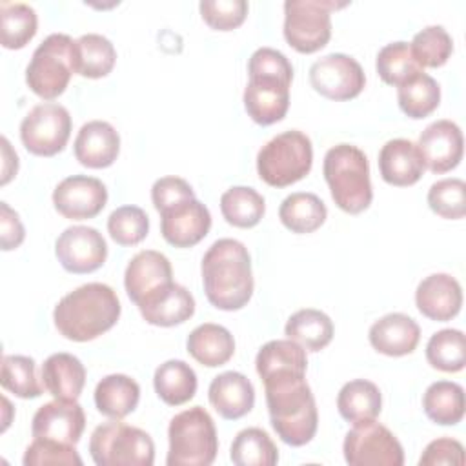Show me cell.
Returning <instances> with one entry per match:
<instances>
[{
  "mask_svg": "<svg viewBox=\"0 0 466 466\" xmlns=\"http://www.w3.org/2000/svg\"><path fill=\"white\" fill-rule=\"evenodd\" d=\"M275 433L289 446L308 444L317 431L315 397L306 382V370L280 368L260 375Z\"/></svg>",
  "mask_w": 466,
  "mask_h": 466,
  "instance_id": "6da1fadb",
  "label": "cell"
},
{
  "mask_svg": "<svg viewBox=\"0 0 466 466\" xmlns=\"http://www.w3.org/2000/svg\"><path fill=\"white\" fill-rule=\"evenodd\" d=\"M202 284L208 300L222 311L244 308L253 295L251 257L235 238H218L202 258Z\"/></svg>",
  "mask_w": 466,
  "mask_h": 466,
  "instance_id": "7a4b0ae2",
  "label": "cell"
},
{
  "mask_svg": "<svg viewBox=\"0 0 466 466\" xmlns=\"http://www.w3.org/2000/svg\"><path fill=\"white\" fill-rule=\"evenodd\" d=\"M115 289L102 282H89L64 295L53 311L58 333L75 342H87L111 329L120 317Z\"/></svg>",
  "mask_w": 466,
  "mask_h": 466,
  "instance_id": "3957f363",
  "label": "cell"
},
{
  "mask_svg": "<svg viewBox=\"0 0 466 466\" xmlns=\"http://www.w3.org/2000/svg\"><path fill=\"white\" fill-rule=\"evenodd\" d=\"M324 178L335 204L357 215L370 208L373 198L370 164L362 149L351 144H337L324 155Z\"/></svg>",
  "mask_w": 466,
  "mask_h": 466,
  "instance_id": "277c9868",
  "label": "cell"
},
{
  "mask_svg": "<svg viewBox=\"0 0 466 466\" xmlns=\"http://www.w3.org/2000/svg\"><path fill=\"white\" fill-rule=\"evenodd\" d=\"M167 439V466H209L218 451L215 422L202 406L177 413L169 422Z\"/></svg>",
  "mask_w": 466,
  "mask_h": 466,
  "instance_id": "5b68a950",
  "label": "cell"
},
{
  "mask_svg": "<svg viewBox=\"0 0 466 466\" xmlns=\"http://www.w3.org/2000/svg\"><path fill=\"white\" fill-rule=\"evenodd\" d=\"M313 164V146L299 129L284 131L266 142L257 155L260 180L273 187H286L304 178Z\"/></svg>",
  "mask_w": 466,
  "mask_h": 466,
  "instance_id": "8992f818",
  "label": "cell"
},
{
  "mask_svg": "<svg viewBox=\"0 0 466 466\" xmlns=\"http://www.w3.org/2000/svg\"><path fill=\"white\" fill-rule=\"evenodd\" d=\"M89 453L96 466H151L155 444L144 430L113 419L93 430Z\"/></svg>",
  "mask_w": 466,
  "mask_h": 466,
  "instance_id": "52a82bcc",
  "label": "cell"
},
{
  "mask_svg": "<svg viewBox=\"0 0 466 466\" xmlns=\"http://www.w3.org/2000/svg\"><path fill=\"white\" fill-rule=\"evenodd\" d=\"M75 73V40L64 33H53L33 51L25 69L29 89L44 100L60 96Z\"/></svg>",
  "mask_w": 466,
  "mask_h": 466,
  "instance_id": "ba28073f",
  "label": "cell"
},
{
  "mask_svg": "<svg viewBox=\"0 0 466 466\" xmlns=\"http://www.w3.org/2000/svg\"><path fill=\"white\" fill-rule=\"evenodd\" d=\"M335 0H288L284 2V38L299 53L322 49L331 36V11L346 7Z\"/></svg>",
  "mask_w": 466,
  "mask_h": 466,
  "instance_id": "9c48e42d",
  "label": "cell"
},
{
  "mask_svg": "<svg viewBox=\"0 0 466 466\" xmlns=\"http://www.w3.org/2000/svg\"><path fill=\"white\" fill-rule=\"evenodd\" d=\"M344 459L350 466H402L404 451L399 439L373 420L357 422L344 437Z\"/></svg>",
  "mask_w": 466,
  "mask_h": 466,
  "instance_id": "30bf717a",
  "label": "cell"
},
{
  "mask_svg": "<svg viewBox=\"0 0 466 466\" xmlns=\"http://www.w3.org/2000/svg\"><path fill=\"white\" fill-rule=\"evenodd\" d=\"M71 135V115L56 102L36 104L20 124L24 147L36 157L60 153Z\"/></svg>",
  "mask_w": 466,
  "mask_h": 466,
  "instance_id": "8fae6325",
  "label": "cell"
},
{
  "mask_svg": "<svg viewBox=\"0 0 466 466\" xmlns=\"http://www.w3.org/2000/svg\"><path fill=\"white\" fill-rule=\"evenodd\" d=\"M293 76L279 73L249 71V82L244 89V107L258 126L280 122L289 107V86Z\"/></svg>",
  "mask_w": 466,
  "mask_h": 466,
  "instance_id": "7c38bea8",
  "label": "cell"
},
{
  "mask_svg": "<svg viewBox=\"0 0 466 466\" xmlns=\"http://www.w3.org/2000/svg\"><path fill=\"white\" fill-rule=\"evenodd\" d=\"M309 84L329 100H350L364 89L366 75L353 56L329 53L311 64Z\"/></svg>",
  "mask_w": 466,
  "mask_h": 466,
  "instance_id": "4fadbf2b",
  "label": "cell"
},
{
  "mask_svg": "<svg viewBox=\"0 0 466 466\" xmlns=\"http://www.w3.org/2000/svg\"><path fill=\"white\" fill-rule=\"evenodd\" d=\"M55 255L69 273H91L107 258V244L102 233L89 226L66 228L56 242Z\"/></svg>",
  "mask_w": 466,
  "mask_h": 466,
  "instance_id": "5bb4252c",
  "label": "cell"
},
{
  "mask_svg": "<svg viewBox=\"0 0 466 466\" xmlns=\"http://www.w3.org/2000/svg\"><path fill=\"white\" fill-rule=\"evenodd\" d=\"M211 228L209 209L195 197L184 198L160 211V233L175 248L198 244Z\"/></svg>",
  "mask_w": 466,
  "mask_h": 466,
  "instance_id": "9a60e30c",
  "label": "cell"
},
{
  "mask_svg": "<svg viewBox=\"0 0 466 466\" xmlns=\"http://www.w3.org/2000/svg\"><path fill=\"white\" fill-rule=\"evenodd\" d=\"M107 202V189L102 180L87 175H73L58 182L53 191L55 209L71 220L96 217Z\"/></svg>",
  "mask_w": 466,
  "mask_h": 466,
  "instance_id": "2e32d148",
  "label": "cell"
},
{
  "mask_svg": "<svg viewBox=\"0 0 466 466\" xmlns=\"http://www.w3.org/2000/svg\"><path fill=\"white\" fill-rule=\"evenodd\" d=\"M417 149L422 157L424 167L431 173H446L459 166L462 160L464 140L461 127L451 120L431 122L419 137Z\"/></svg>",
  "mask_w": 466,
  "mask_h": 466,
  "instance_id": "e0dca14e",
  "label": "cell"
},
{
  "mask_svg": "<svg viewBox=\"0 0 466 466\" xmlns=\"http://www.w3.org/2000/svg\"><path fill=\"white\" fill-rule=\"evenodd\" d=\"M86 428V415L76 400H51L42 404L33 415L31 433L38 439H51L76 444Z\"/></svg>",
  "mask_w": 466,
  "mask_h": 466,
  "instance_id": "ac0fdd59",
  "label": "cell"
},
{
  "mask_svg": "<svg viewBox=\"0 0 466 466\" xmlns=\"http://www.w3.org/2000/svg\"><path fill=\"white\" fill-rule=\"evenodd\" d=\"M417 309L430 320H451L462 306V289L455 277L433 273L422 279L415 289Z\"/></svg>",
  "mask_w": 466,
  "mask_h": 466,
  "instance_id": "d6986e66",
  "label": "cell"
},
{
  "mask_svg": "<svg viewBox=\"0 0 466 466\" xmlns=\"http://www.w3.org/2000/svg\"><path fill=\"white\" fill-rule=\"evenodd\" d=\"M137 306L146 322L160 328L182 324L195 313L193 295L177 282L162 286L160 289L144 297Z\"/></svg>",
  "mask_w": 466,
  "mask_h": 466,
  "instance_id": "ffe728a7",
  "label": "cell"
},
{
  "mask_svg": "<svg viewBox=\"0 0 466 466\" xmlns=\"http://www.w3.org/2000/svg\"><path fill=\"white\" fill-rule=\"evenodd\" d=\"M173 282L171 262L166 255L155 249L138 251L127 264L124 273V286L127 297L138 304L144 297Z\"/></svg>",
  "mask_w": 466,
  "mask_h": 466,
  "instance_id": "44dd1931",
  "label": "cell"
},
{
  "mask_svg": "<svg viewBox=\"0 0 466 466\" xmlns=\"http://www.w3.org/2000/svg\"><path fill=\"white\" fill-rule=\"evenodd\" d=\"M118 153L120 137L106 120H91L84 124L75 138V157L86 167H109Z\"/></svg>",
  "mask_w": 466,
  "mask_h": 466,
  "instance_id": "7402d4cb",
  "label": "cell"
},
{
  "mask_svg": "<svg viewBox=\"0 0 466 466\" xmlns=\"http://www.w3.org/2000/svg\"><path fill=\"white\" fill-rule=\"evenodd\" d=\"M209 404L228 420L248 415L255 404V388L251 380L238 371H224L217 375L208 390Z\"/></svg>",
  "mask_w": 466,
  "mask_h": 466,
  "instance_id": "603a6c76",
  "label": "cell"
},
{
  "mask_svg": "<svg viewBox=\"0 0 466 466\" xmlns=\"http://www.w3.org/2000/svg\"><path fill=\"white\" fill-rule=\"evenodd\" d=\"M424 162L417 144L406 138L388 140L379 151V171L384 182L406 187L413 186L424 173Z\"/></svg>",
  "mask_w": 466,
  "mask_h": 466,
  "instance_id": "cb8c5ba5",
  "label": "cell"
},
{
  "mask_svg": "<svg viewBox=\"0 0 466 466\" xmlns=\"http://www.w3.org/2000/svg\"><path fill=\"white\" fill-rule=\"evenodd\" d=\"M370 344L382 355L402 357L411 353L420 340L419 324L404 313H388L370 328Z\"/></svg>",
  "mask_w": 466,
  "mask_h": 466,
  "instance_id": "d4e9b609",
  "label": "cell"
},
{
  "mask_svg": "<svg viewBox=\"0 0 466 466\" xmlns=\"http://www.w3.org/2000/svg\"><path fill=\"white\" fill-rule=\"evenodd\" d=\"M44 388L58 400H76L86 384V368L71 353H53L42 364Z\"/></svg>",
  "mask_w": 466,
  "mask_h": 466,
  "instance_id": "484cf974",
  "label": "cell"
},
{
  "mask_svg": "<svg viewBox=\"0 0 466 466\" xmlns=\"http://www.w3.org/2000/svg\"><path fill=\"white\" fill-rule=\"evenodd\" d=\"M187 353L208 368L226 364L235 353V339L228 328L213 322L197 326L186 340Z\"/></svg>",
  "mask_w": 466,
  "mask_h": 466,
  "instance_id": "4316f807",
  "label": "cell"
},
{
  "mask_svg": "<svg viewBox=\"0 0 466 466\" xmlns=\"http://www.w3.org/2000/svg\"><path fill=\"white\" fill-rule=\"evenodd\" d=\"M140 400V386L135 379L124 373L104 377L95 388V406L109 419H124Z\"/></svg>",
  "mask_w": 466,
  "mask_h": 466,
  "instance_id": "83f0119b",
  "label": "cell"
},
{
  "mask_svg": "<svg viewBox=\"0 0 466 466\" xmlns=\"http://www.w3.org/2000/svg\"><path fill=\"white\" fill-rule=\"evenodd\" d=\"M382 397L377 384L366 379L346 382L337 395V408L344 420L357 424L373 420L380 413Z\"/></svg>",
  "mask_w": 466,
  "mask_h": 466,
  "instance_id": "f1b7e54d",
  "label": "cell"
},
{
  "mask_svg": "<svg viewBox=\"0 0 466 466\" xmlns=\"http://www.w3.org/2000/svg\"><path fill=\"white\" fill-rule=\"evenodd\" d=\"M153 386L166 404L180 406L195 397L197 373L184 360L171 359L155 370Z\"/></svg>",
  "mask_w": 466,
  "mask_h": 466,
  "instance_id": "f546056e",
  "label": "cell"
},
{
  "mask_svg": "<svg viewBox=\"0 0 466 466\" xmlns=\"http://www.w3.org/2000/svg\"><path fill=\"white\" fill-rule=\"evenodd\" d=\"M284 333L306 351H320L333 339V322L324 311L304 308L288 319Z\"/></svg>",
  "mask_w": 466,
  "mask_h": 466,
  "instance_id": "4dcf8cb0",
  "label": "cell"
},
{
  "mask_svg": "<svg viewBox=\"0 0 466 466\" xmlns=\"http://www.w3.org/2000/svg\"><path fill=\"white\" fill-rule=\"evenodd\" d=\"M422 408L430 420L441 426H453L464 417V390L451 380L430 384L422 395Z\"/></svg>",
  "mask_w": 466,
  "mask_h": 466,
  "instance_id": "1f68e13d",
  "label": "cell"
},
{
  "mask_svg": "<svg viewBox=\"0 0 466 466\" xmlns=\"http://www.w3.org/2000/svg\"><path fill=\"white\" fill-rule=\"evenodd\" d=\"M116 51L109 38L87 33L75 40V73L86 78H102L111 73Z\"/></svg>",
  "mask_w": 466,
  "mask_h": 466,
  "instance_id": "d6a6232c",
  "label": "cell"
},
{
  "mask_svg": "<svg viewBox=\"0 0 466 466\" xmlns=\"http://www.w3.org/2000/svg\"><path fill=\"white\" fill-rule=\"evenodd\" d=\"M328 217V209L324 202L315 193H291L288 195L280 208L279 218L280 222L293 233L304 235L319 229Z\"/></svg>",
  "mask_w": 466,
  "mask_h": 466,
  "instance_id": "836d02e7",
  "label": "cell"
},
{
  "mask_svg": "<svg viewBox=\"0 0 466 466\" xmlns=\"http://www.w3.org/2000/svg\"><path fill=\"white\" fill-rule=\"evenodd\" d=\"M399 107L410 118H424L439 107L441 87L428 73L420 71L397 87Z\"/></svg>",
  "mask_w": 466,
  "mask_h": 466,
  "instance_id": "e575fe53",
  "label": "cell"
},
{
  "mask_svg": "<svg viewBox=\"0 0 466 466\" xmlns=\"http://www.w3.org/2000/svg\"><path fill=\"white\" fill-rule=\"evenodd\" d=\"M220 211L228 224L235 228H253L266 211L264 197L248 186H233L220 197Z\"/></svg>",
  "mask_w": 466,
  "mask_h": 466,
  "instance_id": "d590c367",
  "label": "cell"
},
{
  "mask_svg": "<svg viewBox=\"0 0 466 466\" xmlns=\"http://www.w3.org/2000/svg\"><path fill=\"white\" fill-rule=\"evenodd\" d=\"M36 11L29 4H0V40L5 49H22L36 35Z\"/></svg>",
  "mask_w": 466,
  "mask_h": 466,
  "instance_id": "8d00e7d4",
  "label": "cell"
},
{
  "mask_svg": "<svg viewBox=\"0 0 466 466\" xmlns=\"http://www.w3.org/2000/svg\"><path fill=\"white\" fill-rule=\"evenodd\" d=\"M229 457L237 466H273L279 462V450L264 430L246 428L233 439Z\"/></svg>",
  "mask_w": 466,
  "mask_h": 466,
  "instance_id": "74e56055",
  "label": "cell"
},
{
  "mask_svg": "<svg viewBox=\"0 0 466 466\" xmlns=\"http://www.w3.org/2000/svg\"><path fill=\"white\" fill-rule=\"evenodd\" d=\"M426 359L431 368L446 373H457L466 364V339L461 329H441L426 344Z\"/></svg>",
  "mask_w": 466,
  "mask_h": 466,
  "instance_id": "f35d334b",
  "label": "cell"
},
{
  "mask_svg": "<svg viewBox=\"0 0 466 466\" xmlns=\"http://www.w3.org/2000/svg\"><path fill=\"white\" fill-rule=\"evenodd\" d=\"M375 67H377V73L379 76L390 84V86H400L404 84L406 80H410L411 76H415L417 73L424 71L411 49H410V44L408 42H391V44H386L379 53H377V60H375Z\"/></svg>",
  "mask_w": 466,
  "mask_h": 466,
  "instance_id": "ab89813d",
  "label": "cell"
},
{
  "mask_svg": "<svg viewBox=\"0 0 466 466\" xmlns=\"http://www.w3.org/2000/svg\"><path fill=\"white\" fill-rule=\"evenodd\" d=\"M0 384L20 399H36L42 395V384L36 379V364L25 355H4Z\"/></svg>",
  "mask_w": 466,
  "mask_h": 466,
  "instance_id": "60d3db41",
  "label": "cell"
},
{
  "mask_svg": "<svg viewBox=\"0 0 466 466\" xmlns=\"http://www.w3.org/2000/svg\"><path fill=\"white\" fill-rule=\"evenodd\" d=\"M410 49L420 67H441L453 51V40L442 25H426L410 42Z\"/></svg>",
  "mask_w": 466,
  "mask_h": 466,
  "instance_id": "b9f144b4",
  "label": "cell"
},
{
  "mask_svg": "<svg viewBox=\"0 0 466 466\" xmlns=\"http://www.w3.org/2000/svg\"><path fill=\"white\" fill-rule=\"evenodd\" d=\"M109 237L120 246L142 242L149 231V218L138 206H120L107 218Z\"/></svg>",
  "mask_w": 466,
  "mask_h": 466,
  "instance_id": "7bdbcfd3",
  "label": "cell"
},
{
  "mask_svg": "<svg viewBox=\"0 0 466 466\" xmlns=\"http://www.w3.org/2000/svg\"><path fill=\"white\" fill-rule=\"evenodd\" d=\"M428 206L433 213L448 220H459L466 213V184L461 178H442L431 184Z\"/></svg>",
  "mask_w": 466,
  "mask_h": 466,
  "instance_id": "ee69618b",
  "label": "cell"
},
{
  "mask_svg": "<svg viewBox=\"0 0 466 466\" xmlns=\"http://www.w3.org/2000/svg\"><path fill=\"white\" fill-rule=\"evenodd\" d=\"M24 466H46V464H66L80 466L82 459L75 450V444H66L51 439L33 437V442L25 448Z\"/></svg>",
  "mask_w": 466,
  "mask_h": 466,
  "instance_id": "f6af8a7d",
  "label": "cell"
},
{
  "mask_svg": "<svg viewBox=\"0 0 466 466\" xmlns=\"http://www.w3.org/2000/svg\"><path fill=\"white\" fill-rule=\"evenodd\" d=\"M202 20L217 31H231L238 27L248 15L246 0H202L198 4Z\"/></svg>",
  "mask_w": 466,
  "mask_h": 466,
  "instance_id": "bcb514c9",
  "label": "cell"
},
{
  "mask_svg": "<svg viewBox=\"0 0 466 466\" xmlns=\"http://www.w3.org/2000/svg\"><path fill=\"white\" fill-rule=\"evenodd\" d=\"M195 197L193 187L180 177H162L155 180L151 187V200L155 209L160 213L162 209L184 200Z\"/></svg>",
  "mask_w": 466,
  "mask_h": 466,
  "instance_id": "7dc6e473",
  "label": "cell"
},
{
  "mask_svg": "<svg viewBox=\"0 0 466 466\" xmlns=\"http://www.w3.org/2000/svg\"><path fill=\"white\" fill-rule=\"evenodd\" d=\"M419 464L420 466H435V464L462 466L464 464V448L459 441H455L451 437L435 439L424 448V451L419 459Z\"/></svg>",
  "mask_w": 466,
  "mask_h": 466,
  "instance_id": "c3c4849f",
  "label": "cell"
},
{
  "mask_svg": "<svg viewBox=\"0 0 466 466\" xmlns=\"http://www.w3.org/2000/svg\"><path fill=\"white\" fill-rule=\"evenodd\" d=\"M25 231L20 222V217L7 202H0V244L4 251L16 249L24 242Z\"/></svg>",
  "mask_w": 466,
  "mask_h": 466,
  "instance_id": "681fc988",
  "label": "cell"
},
{
  "mask_svg": "<svg viewBox=\"0 0 466 466\" xmlns=\"http://www.w3.org/2000/svg\"><path fill=\"white\" fill-rule=\"evenodd\" d=\"M2 151H4V177H2V184H7L9 178L13 175H16L18 169V157L16 153L11 149L9 142L5 137H2Z\"/></svg>",
  "mask_w": 466,
  "mask_h": 466,
  "instance_id": "f907efd6",
  "label": "cell"
}]
</instances>
